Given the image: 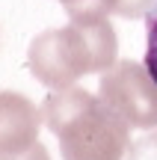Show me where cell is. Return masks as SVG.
Here are the masks:
<instances>
[{"mask_svg":"<svg viewBox=\"0 0 157 160\" xmlns=\"http://www.w3.org/2000/svg\"><path fill=\"white\" fill-rule=\"evenodd\" d=\"M119 39L107 18H71L59 30H45L30 42L27 65L47 89H68L83 74H104L119 62Z\"/></svg>","mask_w":157,"mask_h":160,"instance_id":"cell-1","label":"cell"},{"mask_svg":"<svg viewBox=\"0 0 157 160\" xmlns=\"http://www.w3.org/2000/svg\"><path fill=\"white\" fill-rule=\"evenodd\" d=\"M42 119L33 101L21 92H0V157L24 154L39 142Z\"/></svg>","mask_w":157,"mask_h":160,"instance_id":"cell-4","label":"cell"},{"mask_svg":"<svg viewBox=\"0 0 157 160\" xmlns=\"http://www.w3.org/2000/svg\"><path fill=\"white\" fill-rule=\"evenodd\" d=\"M98 98L125 125L157 128V80L142 62H113L98 80Z\"/></svg>","mask_w":157,"mask_h":160,"instance_id":"cell-3","label":"cell"},{"mask_svg":"<svg viewBox=\"0 0 157 160\" xmlns=\"http://www.w3.org/2000/svg\"><path fill=\"white\" fill-rule=\"evenodd\" d=\"M145 33H148V45H145V68L151 71V77L157 80V6L145 15Z\"/></svg>","mask_w":157,"mask_h":160,"instance_id":"cell-6","label":"cell"},{"mask_svg":"<svg viewBox=\"0 0 157 160\" xmlns=\"http://www.w3.org/2000/svg\"><path fill=\"white\" fill-rule=\"evenodd\" d=\"M128 160H157V131L140 137L136 142H130Z\"/></svg>","mask_w":157,"mask_h":160,"instance_id":"cell-7","label":"cell"},{"mask_svg":"<svg viewBox=\"0 0 157 160\" xmlns=\"http://www.w3.org/2000/svg\"><path fill=\"white\" fill-rule=\"evenodd\" d=\"M68 18H107L119 15L125 0H59Z\"/></svg>","mask_w":157,"mask_h":160,"instance_id":"cell-5","label":"cell"},{"mask_svg":"<svg viewBox=\"0 0 157 160\" xmlns=\"http://www.w3.org/2000/svg\"><path fill=\"white\" fill-rule=\"evenodd\" d=\"M0 160H51V151H47L42 142H36L33 148L24 151V154H6V157H0Z\"/></svg>","mask_w":157,"mask_h":160,"instance_id":"cell-8","label":"cell"},{"mask_svg":"<svg viewBox=\"0 0 157 160\" xmlns=\"http://www.w3.org/2000/svg\"><path fill=\"white\" fill-rule=\"evenodd\" d=\"M42 113L62 160H122L130 151V125L86 89L51 92L42 101Z\"/></svg>","mask_w":157,"mask_h":160,"instance_id":"cell-2","label":"cell"}]
</instances>
